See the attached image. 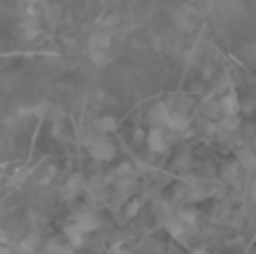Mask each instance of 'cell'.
<instances>
[{
	"label": "cell",
	"instance_id": "cell-17",
	"mask_svg": "<svg viewBox=\"0 0 256 254\" xmlns=\"http://www.w3.org/2000/svg\"><path fill=\"white\" fill-rule=\"evenodd\" d=\"M252 52H254V58H256V45H254V48H252Z\"/></svg>",
	"mask_w": 256,
	"mask_h": 254
},
{
	"label": "cell",
	"instance_id": "cell-2",
	"mask_svg": "<svg viewBox=\"0 0 256 254\" xmlns=\"http://www.w3.org/2000/svg\"><path fill=\"white\" fill-rule=\"evenodd\" d=\"M238 164L245 171H254L256 169V151L252 146H240L238 151Z\"/></svg>",
	"mask_w": 256,
	"mask_h": 254
},
{
	"label": "cell",
	"instance_id": "cell-11",
	"mask_svg": "<svg viewBox=\"0 0 256 254\" xmlns=\"http://www.w3.org/2000/svg\"><path fill=\"white\" fill-rule=\"evenodd\" d=\"M79 189H81V178H79V176H74V178H72L70 182L66 184V189H63V194H66V196L70 198V196H74V194L79 192Z\"/></svg>",
	"mask_w": 256,
	"mask_h": 254
},
{
	"label": "cell",
	"instance_id": "cell-10",
	"mask_svg": "<svg viewBox=\"0 0 256 254\" xmlns=\"http://www.w3.org/2000/svg\"><path fill=\"white\" fill-rule=\"evenodd\" d=\"M88 56L92 58V63H94V66H99V68H102L104 63H108V56H106V52H104V50H90Z\"/></svg>",
	"mask_w": 256,
	"mask_h": 254
},
{
	"label": "cell",
	"instance_id": "cell-9",
	"mask_svg": "<svg viewBox=\"0 0 256 254\" xmlns=\"http://www.w3.org/2000/svg\"><path fill=\"white\" fill-rule=\"evenodd\" d=\"M173 22H176V25L180 27V30H186V27L191 25L189 16H186L184 12H180V9H178V12H173Z\"/></svg>",
	"mask_w": 256,
	"mask_h": 254
},
{
	"label": "cell",
	"instance_id": "cell-12",
	"mask_svg": "<svg viewBox=\"0 0 256 254\" xmlns=\"http://www.w3.org/2000/svg\"><path fill=\"white\" fill-rule=\"evenodd\" d=\"M238 162H232V164H227L225 169H222V176H225V180H232L234 182L236 180V174H238Z\"/></svg>",
	"mask_w": 256,
	"mask_h": 254
},
{
	"label": "cell",
	"instance_id": "cell-13",
	"mask_svg": "<svg viewBox=\"0 0 256 254\" xmlns=\"http://www.w3.org/2000/svg\"><path fill=\"white\" fill-rule=\"evenodd\" d=\"M50 110H52V106H50L48 102H40V104H36V106L32 108V112H34V115H38V117L50 115Z\"/></svg>",
	"mask_w": 256,
	"mask_h": 254
},
{
	"label": "cell",
	"instance_id": "cell-6",
	"mask_svg": "<svg viewBox=\"0 0 256 254\" xmlns=\"http://www.w3.org/2000/svg\"><path fill=\"white\" fill-rule=\"evenodd\" d=\"M236 106H238V104H236L234 97H222V99H220V112H222L225 117H234Z\"/></svg>",
	"mask_w": 256,
	"mask_h": 254
},
{
	"label": "cell",
	"instance_id": "cell-14",
	"mask_svg": "<svg viewBox=\"0 0 256 254\" xmlns=\"http://www.w3.org/2000/svg\"><path fill=\"white\" fill-rule=\"evenodd\" d=\"M117 20H120V16H108L106 20H102V27H112L117 25Z\"/></svg>",
	"mask_w": 256,
	"mask_h": 254
},
{
	"label": "cell",
	"instance_id": "cell-4",
	"mask_svg": "<svg viewBox=\"0 0 256 254\" xmlns=\"http://www.w3.org/2000/svg\"><path fill=\"white\" fill-rule=\"evenodd\" d=\"M108 45H110V34H108V32H97V34H92L88 40L90 50H104V52H106Z\"/></svg>",
	"mask_w": 256,
	"mask_h": 254
},
{
	"label": "cell",
	"instance_id": "cell-8",
	"mask_svg": "<svg viewBox=\"0 0 256 254\" xmlns=\"http://www.w3.org/2000/svg\"><path fill=\"white\" fill-rule=\"evenodd\" d=\"M178 220H180L182 225H184V228H189V225H194V220H196V214L191 210H180L178 212Z\"/></svg>",
	"mask_w": 256,
	"mask_h": 254
},
{
	"label": "cell",
	"instance_id": "cell-16",
	"mask_svg": "<svg viewBox=\"0 0 256 254\" xmlns=\"http://www.w3.org/2000/svg\"><path fill=\"white\" fill-rule=\"evenodd\" d=\"M252 148H254V151H256V138H254V144H252Z\"/></svg>",
	"mask_w": 256,
	"mask_h": 254
},
{
	"label": "cell",
	"instance_id": "cell-5",
	"mask_svg": "<svg viewBox=\"0 0 256 254\" xmlns=\"http://www.w3.org/2000/svg\"><path fill=\"white\" fill-rule=\"evenodd\" d=\"M148 148L153 153L164 151V135H162V130H160V128H153L148 133Z\"/></svg>",
	"mask_w": 256,
	"mask_h": 254
},
{
	"label": "cell",
	"instance_id": "cell-1",
	"mask_svg": "<svg viewBox=\"0 0 256 254\" xmlns=\"http://www.w3.org/2000/svg\"><path fill=\"white\" fill-rule=\"evenodd\" d=\"M88 146H90V153H92L97 160H110V158L115 156V148H112V144L108 142V140H104V138L92 140Z\"/></svg>",
	"mask_w": 256,
	"mask_h": 254
},
{
	"label": "cell",
	"instance_id": "cell-15",
	"mask_svg": "<svg viewBox=\"0 0 256 254\" xmlns=\"http://www.w3.org/2000/svg\"><path fill=\"white\" fill-rule=\"evenodd\" d=\"M252 192H254V198H256V178L252 180Z\"/></svg>",
	"mask_w": 256,
	"mask_h": 254
},
{
	"label": "cell",
	"instance_id": "cell-7",
	"mask_svg": "<svg viewBox=\"0 0 256 254\" xmlns=\"http://www.w3.org/2000/svg\"><path fill=\"white\" fill-rule=\"evenodd\" d=\"M115 124L117 122L112 117H102L94 122V128H97V133H110V130H115Z\"/></svg>",
	"mask_w": 256,
	"mask_h": 254
},
{
	"label": "cell",
	"instance_id": "cell-3",
	"mask_svg": "<svg viewBox=\"0 0 256 254\" xmlns=\"http://www.w3.org/2000/svg\"><path fill=\"white\" fill-rule=\"evenodd\" d=\"M150 120L158 126H168V122H171V110H168L164 104H160V106H155L153 110H150Z\"/></svg>",
	"mask_w": 256,
	"mask_h": 254
}]
</instances>
